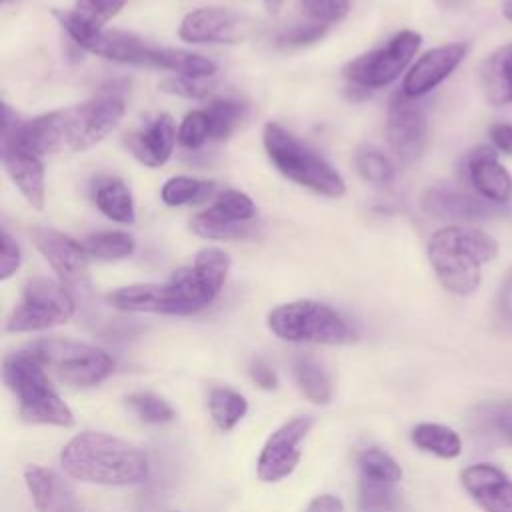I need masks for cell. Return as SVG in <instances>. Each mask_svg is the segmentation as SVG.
<instances>
[{
  "label": "cell",
  "mask_w": 512,
  "mask_h": 512,
  "mask_svg": "<svg viewBox=\"0 0 512 512\" xmlns=\"http://www.w3.org/2000/svg\"><path fill=\"white\" fill-rule=\"evenodd\" d=\"M20 248L16 240L2 230V242H0V280H8L18 268H20Z\"/></svg>",
  "instance_id": "obj_43"
},
{
  "label": "cell",
  "mask_w": 512,
  "mask_h": 512,
  "mask_svg": "<svg viewBox=\"0 0 512 512\" xmlns=\"http://www.w3.org/2000/svg\"><path fill=\"white\" fill-rule=\"evenodd\" d=\"M230 270V256L220 248H202L192 266L176 270L164 284H132L108 294V302L126 312L188 316L214 302Z\"/></svg>",
  "instance_id": "obj_2"
},
{
  "label": "cell",
  "mask_w": 512,
  "mask_h": 512,
  "mask_svg": "<svg viewBox=\"0 0 512 512\" xmlns=\"http://www.w3.org/2000/svg\"><path fill=\"white\" fill-rule=\"evenodd\" d=\"M84 248L96 260H122L134 252L136 242L128 232L104 230L88 236Z\"/></svg>",
  "instance_id": "obj_33"
},
{
  "label": "cell",
  "mask_w": 512,
  "mask_h": 512,
  "mask_svg": "<svg viewBox=\"0 0 512 512\" xmlns=\"http://www.w3.org/2000/svg\"><path fill=\"white\" fill-rule=\"evenodd\" d=\"M54 16L58 18L64 32L72 38V42L82 50L120 64L146 66L150 46H146L138 36L120 30H86L70 20L66 10H54Z\"/></svg>",
  "instance_id": "obj_14"
},
{
  "label": "cell",
  "mask_w": 512,
  "mask_h": 512,
  "mask_svg": "<svg viewBox=\"0 0 512 512\" xmlns=\"http://www.w3.org/2000/svg\"><path fill=\"white\" fill-rule=\"evenodd\" d=\"M422 210L432 218L450 222L486 220L502 212L498 204H492L478 194H468L446 186H434L426 190L422 196Z\"/></svg>",
  "instance_id": "obj_18"
},
{
  "label": "cell",
  "mask_w": 512,
  "mask_h": 512,
  "mask_svg": "<svg viewBox=\"0 0 512 512\" xmlns=\"http://www.w3.org/2000/svg\"><path fill=\"white\" fill-rule=\"evenodd\" d=\"M26 350L44 366L46 372L70 386H94L112 372V358L86 342L70 338H40Z\"/></svg>",
  "instance_id": "obj_7"
},
{
  "label": "cell",
  "mask_w": 512,
  "mask_h": 512,
  "mask_svg": "<svg viewBox=\"0 0 512 512\" xmlns=\"http://www.w3.org/2000/svg\"><path fill=\"white\" fill-rule=\"evenodd\" d=\"M496 306H498V312L502 318L512 320V268L502 278V284L496 294Z\"/></svg>",
  "instance_id": "obj_45"
},
{
  "label": "cell",
  "mask_w": 512,
  "mask_h": 512,
  "mask_svg": "<svg viewBox=\"0 0 512 512\" xmlns=\"http://www.w3.org/2000/svg\"><path fill=\"white\" fill-rule=\"evenodd\" d=\"M256 206L252 198L240 190H224L218 200L190 220V230L208 240H238L256 232L252 220Z\"/></svg>",
  "instance_id": "obj_11"
},
{
  "label": "cell",
  "mask_w": 512,
  "mask_h": 512,
  "mask_svg": "<svg viewBox=\"0 0 512 512\" xmlns=\"http://www.w3.org/2000/svg\"><path fill=\"white\" fill-rule=\"evenodd\" d=\"M24 480L38 512H78L74 488L56 472L30 464L24 470Z\"/></svg>",
  "instance_id": "obj_22"
},
{
  "label": "cell",
  "mask_w": 512,
  "mask_h": 512,
  "mask_svg": "<svg viewBox=\"0 0 512 512\" xmlns=\"http://www.w3.org/2000/svg\"><path fill=\"white\" fill-rule=\"evenodd\" d=\"M158 88L162 92L174 94V96H182V98H204L210 94L212 90V82L208 78H190V76H168L164 78Z\"/></svg>",
  "instance_id": "obj_41"
},
{
  "label": "cell",
  "mask_w": 512,
  "mask_h": 512,
  "mask_svg": "<svg viewBox=\"0 0 512 512\" xmlns=\"http://www.w3.org/2000/svg\"><path fill=\"white\" fill-rule=\"evenodd\" d=\"M302 12L316 24H336L348 14V0H300Z\"/></svg>",
  "instance_id": "obj_40"
},
{
  "label": "cell",
  "mask_w": 512,
  "mask_h": 512,
  "mask_svg": "<svg viewBox=\"0 0 512 512\" xmlns=\"http://www.w3.org/2000/svg\"><path fill=\"white\" fill-rule=\"evenodd\" d=\"M360 478L374 480V482H386L396 484L402 478L400 464L384 450L380 448H364L356 456Z\"/></svg>",
  "instance_id": "obj_34"
},
{
  "label": "cell",
  "mask_w": 512,
  "mask_h": 512,
  "mask_svg": "<svg viewBox=\"0 0 512 512\" xmlns=\"http://www.w3.org/2000/svg\"><path fill=\"white\" fill-rule=\"evenodd\" d=\"M208 138H212V126L206 110H192L184 116L178 128V142L188 148L196 150L200 148Z\"/></svg>",
  "instance_id": "obj_39"
},
{
  "label": "cell",
  "mask_w": 512,
  "mask_h": 512,
  "mask_svg": "<svg viewBox=\"0 0 512 512\" xmlns=\"http://www.w3.org/2000/svg\"><path fill=\"white\" fill-rule=\"evenodd\" d=\"M486 100L492 106L512 104V44L496 48L480 70Z\"/></svg>",
  "instance_id": "obj_24"
},
{
  "label": "cell",
  "mask_w": 512,
  "mask_h": 512,
  "mask_svg": "<svg viewBox=\"0 0 512 512\" xmlns=\"http://www.w3.org/2000/svg\"><path fill=\"white\" fill-rule=\"evenodd\" d=\"M470 428L486 442L512 446V398L478 404L470 412Z\"/></svg>",
  "instance_id": "obj_25"
},
{
  "label": "cell",
  "mask_w": 512,
  "mask_h": 512,
  "mask_svg": "<svg viewBox=\"0 0 512 512\" xmlns=\"http://www.w3.org/2000/svg\"><path fill=\"white\" fill-rule=\"evenodd\" d=\"M282 4H284V0H264V8L268 14H278Z\"/></svg>",
  "instance_id": "obj_48"
},
{
  "label": "cell",
  "mask_w": 512,
  "mask_h": 512,
  "mask_svg": "<svg viewBox=\"0 0 512 512\" xmlns=\"http://www.w3.org/2000/svg\"><path fill=\"white\" fill-rule=\"evenodd\" d=\"M502 14H504L506 20L512 22V0H504L502 2Z\"/></svg>",
  "instance_id": "obj_49"
},
{
  "label": "cell",
  "mask_w": 512,
  "mask_h": 512,
  "mask_svg": "<svg viewBox=\"0 0 512 512\" xmlns=\"http://www.w3.org/2000/svg\"><path fill=\"white\" fill-rule=\"evenodd\" d=\"M250 376L264 390H272L278 384V378H276L274 370L266 362H262V360H254L250 364Z\"/></svg>",
  "instance_id": "obj_46"
},
{
  "label": "cell",
  "mask_w": 512,
  "mask_h": 512,
  "mask_svg": "<svg viewBox=\"0 0 512 512\" xmlns=\"http://www.w3.org/2000/svg\"><path fill=\"white\" fill-rule=\"evenodd\" d=\"M32 242L36 250L46 258L60 284L68 290H86L90 286V254L84 244L58 232L54 228L38 226L32 230Z\"/></svg>",
  "instance_id": "obj_12"
},
{
  "label": "cell",
  "mask_w": 512,
  "mask_h": 512,
  "mask_svg": "<svg viewBox=\"0 0 512 512\" xmlns=\"http://www.w3.org/2000/svg\"><path fill=\"white\" fill-rule=\"evenodd\" d=\"M204 110L210 118L214 140L228 138L246 116V104L234 98H216Z\"/></svg>",
  "instance_id": "obj_36"
},
{
  "label": "cell",
  "mask_w": 512,
  "mask_h": 512,
  "mask_svg": "<svg viewBox=\"0 0 512 512\" xmlns=\"http://www.w3.org/2000/svg\"><path fill=\"white\" fill-rule=\"evenodd\" d=\"M126 406L144 422L148 424H164V422H170L174 420V410L172 406L152 394V392H134L126 398Z\"/></svg>",
  "instance_id": "obj_38"
},
{
  "label": "cell",
  "mask_w": 512,
  "mask_h": 512,
  "mask_svg": "<svg viewBox=\"0 0 512 512\" xmlns=\"http://www.w3.org/2000/svg\"><path fill=\"white\" fill-rule=\"evenodd\" d=\"M470 46L466 42H450L424 52L406 72L402 92L410 98H420L442 84L466 58Z\"/></svg>",
  "instance_id": "obj_17"
},
{
  "label": "cell",
  "mask_w": 512,
  "mask_h": 512,
  "mask_svg": "<svg viewBox=\"0 0 512 512\" xmlns=\"http://www.w3.org/2000/svg\"><path fill=\"white\" fill-rule=\"evenodd\" d=\"M208 410H210L214 424L222 432H228L244 418V414L248 410V402L242 394H238L226 386H218V388L210 390Z\"/></svg>",
  "instance_id": "obj_31"
},
{
  "label": "cell",
  "mask_w": 512,
  "mask_h": 512,
  "mask_svg": "<svg viewBox=\"0 0 512 512\" xmlns=\"http://www.w3.org/2000/svg\"><path fill=\"white\" fill-rule=\"evenodd\" d=\"M6 386L18 400V412L26 422L72 426L74 416L48 380L44 366L26 350L10 352L2 362Z\"/></svg>",
  "instance_id": "obj_5"
},
{
  "label": "cell",
  "mask_w": 512,
  "mask_h": 512,
  "mask_svg": "<svg viewBox=\"0 0 512 512\" xmlns=\"http://www.w3.org/2000/svg\"><path fill=\"white\" fill-rule=\"evenodd\" d=\"M126 0H76L74 10H66L68 18L86 30H104V24L112 20Z\"/></svg>",
  "instance_id": "obj_35"
},
{
  "label": "cell",
  "mask_w": 512,
  "mask_h": 512,
  "mask_svg": "<svg viewBox=\"0 0 512 512\" xmlns=\"http://www.w3.org/2000/svg\"><path fill=\"white\" fill-rule=\"evenodd\" d=\"M122 116L124 100L116 94H104L20 122L12 132L2 134V144H12L40 158L54 152H82L108 136Z\"/></svg>",
  "instance_id": "obj_1"
},
{
  "label": "cell",
  "mask_w": 512,
  "mask_h": 512,
  "mask_svg": "<svg viewBox=\"0 0 512 512\" xmlns=\"http://www.w3.org/2000/svg\"><path fill=\"white\" fill-rule=\"evenodd\" d=\"M426 252L438 282L456 296H468L482 282V266L498 256V240L480 228L452 224L432 234Z\"/></svg>",
  "instance_id": "obj_4"
},
{
  "label": "cell",
  "mask_w": 512,
  "mask_h": 512,
  "mask_svg": "<svg viewBox=\"0 0 512 512\" xmlns=\"http://www.w3.org/2000/svg\"><path fill=\"white\" fill-rule=\"evenodd\" d=\"M326 30H328V26L316 24V22L296 24V26L282 30L276 40L280 46H304V44L320 40L326 34Z\"/></svg>",
  "instance_id": "obj_42"
},
{
  "label": "cell",
  "mask_w": 512,
  "mask_h": 512,
  "mask_svg": "<svg viewBox=\"0 0 512 512\" xmlns=\"http://www.w3.org/2000/svg\"><path fill=\"white\" fill-rule=\"evenodd\" d=\"M354 164H356L358 174L374 186L390 184L394 180V174H396V168H394L392 160L382 150L372 148V146L360 148L354 156Z\"/></svg>",
  "instance_id": "obj_37"
},
{
  "label": "cell",
  "mask_w": 512,
  "mask_h": 512,
  "mask_svg": "<svg viewBox=\"0 0 512 512\" xmlns=\"http://www.w3.org/2000/svg\"><path fill=\"white\" fill-rule=\"evenodd\" d=\"M146 66L172 70L178 76L190 78H210L216 72V64L210 58L178 48H150Z\"/></svg>",
  "instance_id": "obj_26"
},
{
  "label": "cell",
  "mask_w": 512,
  "mask_h": 512,
  "mask_svg": "<svg viewBox=\"0 0 512 512\" xmlns=\"http://www.w3.org/2000/svg\"><path fill=\"white\" fill-rule=\"evenodd\" d=\"M412 444L428 454H434L438 458H456L462 452V440L460 436L444 426V424H434V422H422L416 424L410 432Z\"/></svg>",
  "instance_id": "obj_27"
},
{
  "label": "cell",
  "mask_w": 512,
  "mask_h": 512,
  "mask_svg": "<svg viewBox=\"0 0 512 512\" xmlns=\"http://www.w3.org/2000/svg\"><path fill=\"white\" fill-rule=\"evenodd\" d=\"M358 512H406V504L394 484L360 478Z\"/></svg>",
  "instance_id": "obj_32"
},
{
  "label": "cell",
  "mask_w": 512,
  "mask_h": 512,
  "mask_svg": "<svg viewBox=\"0 0 512 512\" xmlns=\"http://www.w3.org/2000/svg\"><path fill=\"white\" fill-rule=\"evenodd\" d=\"M248 22L232 8H198L188 12L178 28V36L192 44H234L246 38Z\"/></svg>",
  "instance_id": "obj_16"
},
{
  "label": "cell",
  "mask_w": 512,
  "mask_h": 512,
  "mask_svg": "<svg viewBox=\"0 0 512 512\" xmlns=\"http://www.w3.org/2000/svg\"><path fill=\"white\" fill-rule=\"evenodd\" d=\"M422 36L414 30L394 34L384 46L366 52L346 64L344 76L360 88H384L392 84L420 50Z\"/></svg>",
  "instance_id": "obj_10"
},
{
  "label": "cell",
  "mask_w": 512,
  "mask_h": 512,
  "mask_svg": "<svg viewBox=\"0 0 512 512\" xmlns=\"http://www.w3.org/2000/svg\"><path fill=\"white\" fill-rule=\"evenodd\" d=\"M216 190L212 180L192 178V176H172L164 182L160 196L162 202L168 206H186V204H200L208 200Z\"/></svg>",
  "instance_id": "obj_30"
},
{
  "label": "cell",
  "mask_w": 512,
  "mask_h": 512,
  "mask_svg": "<svg viewBox=\"0 0 512 512\" xmlns=\"http://www.w3.org/2000/svg\"><path fill=\"white\" fill-rule=\"evenodd\" d=\"M94 202L98 210L110 220L120 224L134 222V216H136L134 200L128 186L122 180L108 178L104 182H98V186L94 188Z\"/></svg>",
  "instance_id": "obj_28"
},
{
  "label": "cell",
  "mask_w": 512,
  "mask_h": 512,
  "mask_svg": "<svg viewBox=\"0 0 512 512\" xmlns=\"http://www.w3.org/2000/svg\"><path fill=\"white\" fill-rule=\"evenodd\" d=\"M176 140L178 132L174 128L172 116L160 114L144 130L130 134L126 144L138 162L150 168H158L172 156Z\"/></svg>",
  "instance_id": "obj_23"
},
{
  "label": "cell",
  "mask_w": 512,
  "mask_h": 512,
  "mask_svg": "<svg viewBox=\"0 0 512 512\" xmlns=\"http://www.w3.org/2000/svg\"><path fill=\"white\" fill-rule=\"evenodd\" d=\"M306 512H344V502L338 496L322 494L310 500Z\"/></svg>",
  "instance_id": "obj_47"
},
{
  "label": "cell",
  "mask_w": 512,
  "mask_h": 512,
  "mask_svg": "<svg viewBox=\"0 0 512 512\" xmlns=\"http://www.w3.org/2000/svg\"><path fill=\"white\" fill-rule=\"evenodd\" d=\"M386 140L394 156L404 164L418 160L426 150L428 124L424 110L416 104V98L406 96L402 90L388 104Z\"/></svg>",
  "instance_id": "obj_13"
},
{
  "label": "cell",
  "mask_w": 512,
  "mask_h": 512,
  "mask_svg": "<svg viewBox=\"0 0 512 512\" xmlns=\"http://www.w3.org/2000/svg\"><path fill=\"white\" fill-rule=\"evenodd\" d=\"M310 428V416H296L268 436L256 464V472L262 482H278L294 472L302 456L298 446Z\"/></svg>",
  "instance_id": "obj_15"
},
{
  "label": "cell",
  "mask_w": 512,
  "mask_h": 512,
  "mask_svg": "<svg viewBox=\"0 0 512 512\" xmlns=\"http://www.w3.org/2000/svg\"><path fill=\"white\" fill-rule=\"evenodd\" d=\"M294 380L300 392L314 404H328L332 398V386L322 366L310 356H296L292 362Z\"/></svg>",
  "instance_id": "obj_29"
},
{
  "label": "cell",
  "mask_w": 512,
  "mask_h": 512,
  "mask_svg": "<svg viewBox=\"0 0 512 512\" xmlns=\"http://www.w3.org/2000/svg\"><path fill=\"white\" fill-rule=\"evenodd\" d=\"M76 304L66 286L48 278H32L22 290V300L6 320V332H38L66 324Z\"/></svg>",
  "instance_id": "obj_9"
},
{
  "label": "cell",
  "mask_w": 512,
  "mask_h": 512,
  "mask_svg": "<svg viewBox=\"0 0 512 512\" xmlns=\"http://www.w3.org/2000/svg\"><path fill=\"white\" fill-rule=\"evenodd\" d=\"M268 328L286 342L340 344L350 338L346 320L334 308L316 300H294L272 308Z\"/></svg>",
  "instance_id": "obj_8"
},
{
  "label": "cell",
  "mask_w": 512,
  "mask_h": 512,
  "mask_svg": "<svg viewBox=\"0 0 512 512\" xmlns=\"http://www.w3.org/2000/svg\"><path fill=\"white\" fill-rule=\"evenodd\" d=\"M262 140L270 162L282 176L326 198L344 196V178L284 126L268 122L262 130Z\"/></svg>",
  "instance_id": "obj_6"
},
{
  "label": "cell",
  "mask_w": 512,
  "mask_h": 512,
  "mask_svg": "<svg viewBox=\"0 0 512 512\" xmlns=\"http://www.w3.org/2000/svg\"><path fill=\"white\" fill-rule=\"evenodd\" d=\"M464 172L478 196L492 204H506L512 200V176L500 164L498 152L492 146L474 148L464 162Z\"/></svg>",
  "instance_id": "obj_19"
},
{
  "label": "cell",
  "mask_w": 512,
  "mask_h": 512,
  "mask_svg": "<svg viewBox=\"0 0 512 512\" xmlns=\"http://www.w3.org/2000/svg\"><path fill=\"white\" fill-rule=\"evenodd\" d=\"M488 138L496 152L512 156V122H494L488 128Z\"/></svg>",
  "instance_id": "obj_44"
},
{
  "label": "cell",
  "mask_w": 512,
  "mask_h": 512,
  "mask_svg": "<svg viewBox=\"0 0 512 512\" xmlns=\"http://www.w3.org/2000/svg\"><path fill=\"white\" fill-rule=\"evenodd\" d=\"M60 466L74 480L104 486L138 484L148 476V458L140 448L92 430L66 442L60 452Z\"/></svg>",
  "instance_id": "obj_3"
},
{
  "label": "cell",
  "mask_w": 512,
  "mask_h": 512,
  "mask_svg": "<svg viewBox=\"0 0 512 512\" xmlns=\"http://www.w3.org/2000/svg\"><path fill=\"white\" fill-rule=\"evenodd\" d=\"M464 490L484 512H512V480L494 464H472L460 474Z\"/></svg>",
  "instance_id": "obj_20"
},
{
  "label": "cell",
  "mask_w": 512,
  "mask_h": 512,
  "mask_svg": "<svg viewBox=\"0 0 512 512\" xmlns=\"http://www.w3.org/2000/svg\"><path fill=\"white\" fill-rule=\"evenodd\" d=\"M2 164L18 192L26 198L32 208L44 206V162L40 156L2 144Z\"/></svg>",
  "instance_id": "obj_21"
}]
</instances>
